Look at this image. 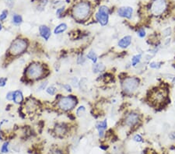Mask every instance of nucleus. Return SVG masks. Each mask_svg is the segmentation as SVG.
Here are the masks:
<instances>
[{
    "mask_svg": "<svg viewBox=\"0 0 175 154\" xmlns=\"http://www.w3.org/2000/svg\"><path fill=\"white\" fill-rule=\"evenodd\" d=\"M47 70L45 65L40 62H31L26 67L24 72V78L29 81L42 80L46 76Z\"/></svg>",
    "mask_w": 175,
    "mask_h": 154,
    "instance_id": "nucleus-1",
    "label": "nucleus"
},
{
    "mask_svg": "<svg viewBox=\"0 0 175 154\" xmlns=\"http://www.w3.org/2000/svg\"><path fill=\"white\" fill-rule=\"evenodd\" d=\"M78 104V99L75 95L60 96L57 100V107L62 111L70 112L76 108Z\"/></svg>",
    "mask_w": 175,
    "mask_h": 154,
    "instance_id": "nucleus-2",
    "label": "nucleus"
},
{
    "mask_svg": "<svg viewBox=\"0 0 175 154\" xmlns=\"http://www.w3.org/2000/svg\"><path fill=\"white\" fill-rule=\"evenodd\" d=\"M90 12H91L90 4L86 2H80L73 6L72 14L75 20L83 21L89 16Z\"/></svg>",
    "mask_w": 175,
    "mask_h": 154,
    "instance_id": "nucleus-3",
    "label": "nucleus"
},
{
    "mask_svg": "<svg viewBox=\"0 0 175 154\" xmlns=\"http://www.w3.org/2000/svg\"><path fill=\"white\" fill-rule=\"evenodd\" d=\"M29 47V42L27 39L18 38L13 41L9 48L8 52L11 56H19L26 52Z\"/></svg>",
    "mask_w": 175,
    "mask_h": 154,
    "instance_id": "nucleus-4",
    "label": "nucleus"
},
{
    "mask_svg": "<svg viewBox=\"0 0 175 154\" xmlns=\"http://www.w3.org/2000/svg\"><path fill=\"white\" fill-rule=\"evenodd\" d=\"M167 90L164 87H157L150 92L149 101L153 106L160 107L166 101L167 97Z\"/></svg>",
    "mask_w": 175,
    "mask_h": 154,
    "instance_id": "nucleus-5",
    "label": "nucleus"
},
{
    "mask_svg": "<svg viewBox=\"0 0 175 154\" xmlns=\"http://www.w3.org/2000/svg\"><path fill=\"white\" fill-rule=\"evenodd\" d=\"M139 85V80L136 77H127L122 83V88L127 94H131L135 92Z\"/></svg>",
    "mask_w": 175,
    "mask_h": 154,
    "instance_id": "nucleus-6",
    "label": "nucleus"
},
{
    "mask_svg": "<svg viewBox=\"0 0 175 154\" xmlns=\"http://www.w3.org/2000/svg\"><path fill=\"white\" fill-rule=\"evenodd\" d=\"M110 16V11L108 6L101 5L95 14V18L102 27H104L108 24Z\"/></svg>",
    "mask_w": 175,
    "mask_h": 154,
    "instance_id": "nucleus-7",
    "label": "nucleus"
},
{
    "mask_svg": "<svg viewBox=\"0 0 175 154\" xmlns=\"http://www.w3.org/2000/svg\"><path fill=\"white\" fill-rule=\"evenodd\" d=\"M167 7L166 0H154L150 6L151 13L154 16H160L165 12Z\"/></svg>",
    "mask_w": 175,
    "mask_h": 154,
    "instance_id": "nucleus-8",
    "label": "nucleus"
},
{
    "mask_svg": "<svg viewBox=\"0 0 175 154\" xmlns=\"http://www.w3.org/2000/svg\"><path fill=\"white\" fill-rule=\"evenodd\" d=\"M139 121V116L137 113L131 112L128 114L125 118V124L127 126L129 127H132L134 125H136Z\"/></svg>",
    "mask_w": 175,
    "mask_h": 154,
    "instance_id": "nucleus-9",
    "label": "nucleus"
},
{
    "mask_svg": "<svg viewBox=\"0 0 175 154\" xmlns=\"http://www.w3.org/2000/svg\"><path fill=\"white\" fill-rule=\"evenodd\" d=\"M118 14L121 17L126 19H131L133 14V9L130 6H123L118 9Z\"/></svg>",
    "mask_w": 175,
    "mask_h": 154,
    "instance_id": "nucleus-10",
    "label": "nucleus"
},
{
    "mask_svg": "<svg viewBox=\"0 0 175 154\" xmlns=\"http://www.w3.org/2000/svg\"><path fill=\"white\" fill-rule=\"evenodd\" d=\"M39 34L44 41H47L51 36V30L48 26L41 25L39 27Z\"/></svg>",
    "mask_w": 175,
    "mask_h": 154,
    "instance_id": "nucleus-11",
    "label": "nucleus"
},
{
    "mask_svg": "<svg viewBox=\"0 0 175 154\" xmlns=\"http://www.w3.org/2000/svg\"><path fill=\"white\" fill-rule=\"evenodd\" d=\"M96 129L98 131V134L100 138H102L104 136V132L108 129V120L105 119L104 121L99 122L96 124Z\"/></svg>",
    "mask_w": 175,
    "mask_h": 154,
    "instance_id": "nucleus-12",
    "label": "nucleus"
},
{
    "mask_svg": "<svg viewBox=\"0 0 175 154\" xmlns=\"http://www.w3.org/2000/svg\"><path fill=\"white\" fill-rule=\"evenodd\" d=\"M131 40L132 38L130 35H127V36L123 37L122 38H121L120 40L118 42V46L121 48L125 49L127 48H128L130 46V44H131Z\"/></svg>",
    "mask_w": 175,
    "mask_h": 154,
    "instance_id": "nucleus-13",
    "label": "nucleus"
},
{
    "mask_svg": "<svg viewBox=\"0 0 175 154\" xmlns=\"http://www.w3.org/2000/svg\"><path fill=\"white\" fill-rule=\"evenodd\" d=\"M24 100V93L21 90H17L13 91V103L15 104H17V105H20V104H22Z\"/></svg>",
    "mask_w": 175,
    "mask_h": 154,
    "instance_id": "nucleus-14",
    "label": "nucleus"
},
{
    "mask_svg": "<svg viewBox=\"0 0 175 154\" xmlns=\"http://www.w3.org/2000/svg\"><path fill=\"white\" fill-rule=\"evenodd\" d=\"M68 29V25L66 24V23H61L58 25H57L56 27H55V29H54V34L55 35H59L62 34L63 33L66 32Z\"/></svg>",
    "mask_w": 175,
    "mask_h": 154,
    "instance_id": "nucleus-15",
    "label": "nucleus"
},
{
    "mask_svg": "<svg viewBox=\"0 0 175 154\" xmlns=\"http://www.w3.org/2000/svg\"><path fill=\"white\" fill-rule=\"evenodd\" d=\"M105 70V66L103 63H96L93 64V73H102Z\"/></svg>",
    "mask_w": 175,
    "mask_h": 154,
    "instance_id": "nucleus-16",
    "label": "nucleus"
},
{
    "mask_svg": "<svg viewBox=\"0 0 175 154\" xmlns=\"http://www.w3.org/2000/svg\"><path fill=\"white\" fill-rule=\"evenodd\" d=\"M86 58L90 60V61H92L93 64H96L97 61H98V57H97V54L93 51H89L88 54H86Z\"/></svg>",
    "mask_w": 175,
    "mask_h": 154,
    "instance_id": "nucleus-17",
    "label": "nucleus"
},
{
    "mask_svg": "<svg viewBox=\"0 0 175 154\" xmlns=\"http://www.w3.org/2000/svg\"><path fill=\"white\" fill-rule=\"evenodd\" d=\"M67 129L65 125H58L55 127V133L58 135H64L66 134Z\"/></svg>",
    "mask_w": 175,
    "mask_h": 154,
    "instance_id": "nucleus-18",
    "label": "nucleus"
},
{
    "mask_svg": "<svg viewBox=\"0 0 175 154\" xmlns=\"http://www.w3.org/2000/svg\"><path fill=\"white\" fill-rule=\"evenodd\" d=\"M57 92H58V88L54 85L49 86L46 89V93L48 95H50V96H55L57 93Z\"/></svg>",
    "mask_w": 175,
    "mask_h": 154,
    "instance_id": "nucleus-19",
    "label": "nucleus"
},
{
    "mask_svg": "<svg viewBox=\"0 0 175 154\" xmlns=\"http://www.w3.org/2000/svg\"><path fill=\"white\" fill-rule=\"evenodd\" d=\"M12 21H13V24H14L15 25H20L23 23L22 16L19 14H14L13 16V18H12Z\"/></svg>",
    "mask_w": 175,
    "mask_h": 154,
    "instance_id": "nucleus-20",
    "label": "nucleus"
},
{
    "mask_svg": "<svg viewBox=\"0 0 175 154\" xmlns=\"http://www.w3.org/2000/svg\"><path fill=\"white\" fill-rule=\"evenodd\" d=\"M141 59H142V54H137L134 55L132 58H131V65L134 66V67L136 66L140 62Z\"/></svg>",
    "mask_w": 175,
    "mask_h": 154,
    "instance_id": "nucleus-21",
    "label": "nucleus"
},
{
    "mask_svg": "<svg viewBox=\"0 0 175 154\" xmlns=\"http://www.w3.org/2000/svg\"><path fill=\"white\" fill-rule=\"evenodd\" d=\"M85 114H86V107H84V106H79L76 109V114L78 117L83 116Z\"/></svg>",
    "mask_w": 175,
    "mask_h": 154,
    "instance_id": "nucleus-22",
    "label": "nucleus"
},
{
    "mask_svg": "<svg viewBox=\"0 0 175 154\" xmlns=\"http://www.w3.org/2000/svg\"><path fill=\"white\" fill-rule=\"evenodd\" d=\"M1 152L2 153H7L9 152V142H5L1 147Z\"/></svg>",
    "mask_w": 175,
    "mask_h": 154,
    "instance_id": "nucleus-23",
    "label": "nucleus"
},
{
    "mask_svg": "<svg viewBox=\"0 0 175 154\" xmlns=\"http://www.w3.org/2000/svg\"><path fill=\"white\" fill-rule=\"evenodd\" d=\"M86 62V58L84 57L83 54H79L76 58V62L78 65H83Z\"/></svg>",
    "mask_w": 175,
    "mask_h": 154,
    "instance_id": "nucleus-24",
    "label": "nucleus"
},
{
    "mask_svg": "<svg viewBox=\"0 0 175 154\" xmlns=\"http://www.w3.org/2000/svg\"><path fill=\"white\" fill-rule=\"evenodd\" d=\"M79 84V81L78 78H77L76 76L73 77L71 80V85L73 86L74 87H78Z\"/></svg>",
    "mask_w": 175,
    "mask_h": 154,
    "instance_id": "nucleus-25",
    "label": "nucleus"
},
{
    "mask_svg": "<svg viewBox=\"0 0 175 154\" xmlns=\"http://www.w3.org/2000/svg\"><path fill=\"white\" fill-rule=\"evenodd\" d=\"M8 14H9V12L8 10H3L0 14V21H4V20H6L7 18Z\"/></svg>",
    "mask_w": 175,
    "mask_h": 154,
    "instance_id": "nucleus-26",
    "label": "nucleus"
},
{
    "mask_svg": "<svg viewBox=\"0 0 175 154\" xmlns=\"http://www.w3.org/2000/svg\"><path fill=\"white\" fill-rule=\"evenodd\" d=\"M62 88L68 93H72L73 92V88H72L71 84H65L62 85Z\"/></svg>",
    "mask_w": 175,
    "mask_h": 154,
    "instance_id": "nucleus-27",
    "label": "nucleus"
},
{
    "mask_svg": "<svg viewBox=\"0 0 175 154\" xmlns=\"http://www.w3.org/2000/svg\"><path fill=\"white\" fill-rule=\"evenodd\" d=\"M6 99L8 101H13V91H9L6 93Z\"/></svg>",
    "mask_w": 175,
    "mask_h": 154,
    "instance_id": "nucleus-28",
    "label": "nucleus"
},
{
    "mask_svg": "<svg viewBox=\"0 0 175 154\" xmlns=\"http://www.w3.org/2000/svg\"><path fill=\"white\" fill-rule=\"evenodd\" d=\"M47 84H48V82H47V80H46V81H44L43 83H41V84L39 85V89H40V90H44L47 89Z\"/></svg>",
    "mask_w": 175,
    "mask_h": 154,
    "instance_id": "nucleus-29",
    "label": "nucleus"
},
{
    "mask_svg": "<svg viewBox=\"0 0 175 154\" xmlns=\"http://www.w3.org/2000/svg\"><path fill=\"white\" fill-rule=\"evenodd\" d=\"M8 79L6 77H1L0 78V87H4L6 85Z\"/></svg>",
    "mask_w": 175,
    "mask_h": 154,
    "instance_id": "nucleus-30",
    "label": "nucleus"
},
{
    "mask_svg": "<svg viewBox=\"0 0 175 154\" xmlns=\"http://www.w3.org/2000/svg\"><path fill=\"white\" fill-rule=\"evenodd\" d=\"M138 35H139V38H145L146 37V31L144 30V28H140V29L138 31Z\"/></svg>",
    "mask_w": 175,
    "mask_h": 154,
    "instance_id": "nucleus-31",
    "label": "nucleus"
},
{
    "mask_svg": "<svg viewBox=\"0 0 175 154\" xmlns=\"http://www.w3.org/2000/svg\"><path fill=\"white\" fill-rule=\"evenodd\" d=\"M150 67L152 68V69H159V68L160 67V65L158 62H153L150 64Z\"/></svg>",
    "mask_w": 175,
    "mask_h": 154,
    "instance_id": "nucleus-32",
    "label": "nucleus"
},
{
    "mask_svg": "<svg viewBox=\"0 0 175 154\" xmlns=\"http://www.w3.org/2000/svg\"><path fill=\"white\" fill-rule=\"evenodd\" d=\"M133 140L137 143H141V142H142V138L139 135H135L133 137Z\"/></svg>",
    "mask_w": 175,
    "mask_h": 154,
    "instance_id": "nucleus-33",
    "label": "nucleus"
},
{
    "mask_svg": "<svg viewBox=\"0 0 175 154\" xmlns=\"http://www.w3.org/2000/svg\"><path fill=\"white\" fill-rule=\"evenodd\" d=\"M65 9L64 7H62V8H59V9H58L56 10V15H58V16H60L61 14H62L63 12H64Z\"/></svg>",
    "mask_w": 175,
    "mask_h": 154,
    "instance_id": "nucleus-34",
    "label": "nucleus"
},
{
    "mask_svg": "<svg viewBox=\"0 0 175 154\" xmlns=\"http://www.w3.org/2000/svg\"><path fill=\"white\" fill-rule=\"evenodd\" d=\"M51 154H63V152L60 149H55V150H54L51 152Z\"/></svg>",
    "mask_w": 175,
    "mask_h": 154,
    "instance_id": "nucleus-35",
    "label": "nucleus"
},
{
    "mask_svg": "<svg viewBox=\"0 0 175 154\" xmlns=\"http://www.w3.org/2000/svg\"><path fill=\"white\" fill-rule=\"evenodd\" d=\"M2 24H1V22H0V31H2Z\"/></svg>",
    "mask_w": 175,
    "mask_h": 154,
    "instance_id": "nucleus-36",
    "label": "nucleus"
},
{
    "mask_svg": "<svg viewBox=\"0 0 175 154\" xmlns=\"http://www.w3.org/2000/svg\"><path fill=\"white\" fill-rule=\"evenodd\" d=\"M0 140H1V135H0Z\"/></svg>",
    "mask_w": 175,
    "mask_h": 154,
    "instance_id": "nucleus-37",
    "label": "nucleus"
},
{
    "mask_svg": "<svg viewBox=\"0 0 175 154\" xmlns=\"http://www.w3.org/2000/svg\"><path fill=\"white\" fill-rule=\"evenodd\" d=\"M0 130H1V125H0Z\"/></svg>",
    "mask_w": 175,
    "mask_h": 154,
    "instance_id": "nucleus-38",
    "label": "nucleus"
}]
</instances>
